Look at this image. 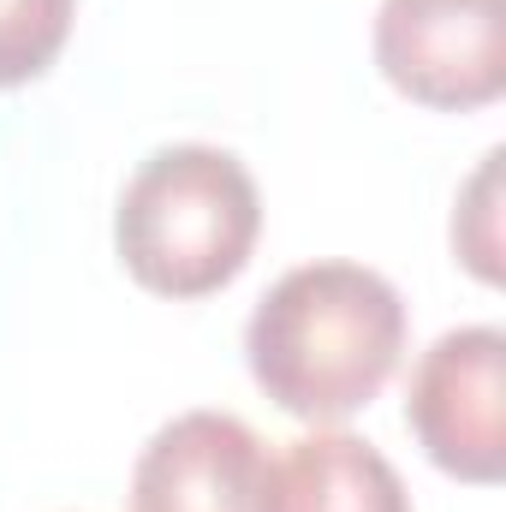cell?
Returning <instances> with one entry per match:
<instances>
[{
  "label": "cell",
  "instance_id": "cell-7",
  "mask_svg": "<svg viewBox=\"0 0 506 512\" xmlns=\"http://www.w3.org/2000/svg\"><path fill=\"white\" fill-rule=\"evenodd\" d=\"M72 18L78 0H0V90L42 78L66 48Z\"/></svg>",
  "mask_w": 506,
  "mask_h": 512
},
{
  "label": "cell",
  "instance_id": "cell-1",
  "mask_svg": "<svg viewBox=\"0 0 506 512\" xmlns=\"http://www.w3.org/2000/svg\"><path fill=\"white\" fill-rule=\"evenodd\" d=\"M405 352V298L364 262L286 268L245 322V364L256 387L304 417L340 423L376 399Z\"/></svg>",
  "mask_w": 506,
  "mask_h": 512
},
{
  "label": "cell",
  "instance_id": "cell-2",
  "mask_svg": "<svg viewBox=\"0 0 506 512\" xmlns=\"http://www.w3.org/2000/svg\"><path fill=\"white\" fill-rule=\"evenodd\" d=\"M262 233L251 167L215 143L155 149L120 191L114 245L126 274L161 298H209L245 274Z\"/></svg>",
  "mask_w": 506,
  "mask_h": 512
},
{
  "label": "cell",
  "instance_id": "cell-8",
  "mask_svg": "<svg viewBox=\"0 0 506 512\" xmlns=\"http://www.w3.org/2000/svg\"><path fill=\"white\" fill-rule=\"evenodd\" d=\"M501 161V149H489L483 167L471 173V185L459 191V209H453V251L483 286L501 280V215H495L501 209Z\"/></svg>",
  "mask_w": 506,
  "mask_h": 512
},
{
  "label": "cell",
  "instance_id": "cell-4",
  "mask_svg": "<svg viewBox=\"0 0 506 512\" xmlns=\"http://www.w3.org/2000/svg\"><path fill=\"white\" fill-rule=\"evenodd\" d=\"M405 429L435 471L459 483L506 477V334L495 322L447 328L411 370Z\"/></svg>",
  "mask_w": 506,
  "mask_h": 512
},
{
  "label": "cell",
  "instance_id": "cell-6",
  "mask_svg": "<svg viewBox=\"0 0 506 512\" xmlns=\"http://www.w3.org/2000/svg\"><path fill=\"white\" fill-rule=\"evenodd\" d=\"M262 512H411L393 459L346 429H316L268 459Z\"/></svg>",
  "mask_w": 506,
  "mask_h": 512
},
{
  "label": "cell",
  "instance_id": "cell-5",
  "mask_svg": "<svg viewBox=\"0 0 506 512\" xmlns=\"http://www.w3.org/2000/svg\"><path fill=\"white\" fill-rule=\"evenodd\" d=\"M268 453L233 411H179L131 465L126 512H262Z\"/></svg>",
  "mask_w": 506,
  "mask_h": 512
},
{
  "label": "cell",
  "instance_id": "cell-3",
  "mask_svg": "<svg viewBox=\"0 0 506 512\" xmlns=\"http://www.w3.org/2000/svg\"><path fill=\"white\" fill-rule=\"evenodd\" d=\"M370 48L417 108L477 114L506 96V0H381Z\"/></svg>",
  "mask_w": 506,
  "mask_h": 512
}]
</instances>
